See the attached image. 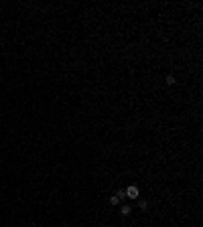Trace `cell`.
<instances>
[{"mask_svg":"<svg viewBox=\"0 0 203 227\" xmlns=\"http://www.w3.org/2000/svg\"><path fill=\"white\" fill-rule=\"evenodd\" d=\"M167 83H169V85H173V83H175V77H173V75H169V77H167Z\"/></svg>","mask_w":203,"mask_h":227,"instance_id":"8992f818","label":"cell"},{"mask_svg":"<svg viewBox=\"0 0 203 227\" xmlns=\"http://www.w3.org/2000/svg\"><path fill=\"white\" fill-rule=\"evenodd\" d=\"M116 197H118L120 201H124V199H126V191H124V189H120L118 193H116Z\"/></svg>","mask_w":203,"mask_h":227,"instance_id":"3957f363","label":"cell"},{"mask_svg":"<svg viewBox=\"0 0 203 227\" xmlns=\"http://www.w3.org/2000/svg\"><path fill=\"white\" fill-rule=\"evenodd\" d=\"M138 195H140V193H138V187L132 185V187H128V189H126V197H128V199H138Z\"/></svg>","mask_w":203,"mask_h":227,"instance_id":"6da1fadb","label":"cell"},{"mask_svg":"<svg viewBox=\"0 0 203 227\" xmlns=\"http://www.w3.org/2000/svg\"><path fill=\"white\" fill-rule=\"evenodd\" d=\"M120 213H122V215H124V217H128V215H130V213H132V207H130V205H124V207H122V209H120Z\"/></svg>","mask_w":203,"mask_h":227,"instance_id":"7a4b0ae2","label":"cell"},{"mask_svg":"<svg viewBox=\"0 0 203 227\" xmlns=\"http://www.w3.org/2000/svg\"><path fill=\"white\" fill-rule=\"evenodd\" d=\"M118 203H120V199L116 197V195H112L110 197V205H118Z\"/></svg>","mask_w":203,"mask_h":227,"instance_id":"277c9868","label":"cell"},{"mask_svg":"<svg viewBox=\"0 0 203 227\" xmlns=\"http://www.w3.org/2000/svg\"><path fill=\"white\" fill-rule=\"evenodd\" d=\"M140 209H142V211L148 209V201H140Z\"/></svg>","mask_w":203,"mask_h":227,"instance_id":"5b68a950","label":"cell"}]
</instances>
